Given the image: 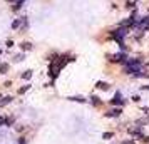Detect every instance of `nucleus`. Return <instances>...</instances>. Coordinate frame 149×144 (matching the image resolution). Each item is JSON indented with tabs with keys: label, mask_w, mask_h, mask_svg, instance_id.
Returning <instances> with one entry per match:
<instances>
[{
	"label": "nucleus",
	"mask_w": 149,
	"mask_h": 144,
	"mask_svg": "<svg viewBox=\"0 0 149 144\" xmlns=\"http://www.w3.org/2000/svg\"><path fill=\"white\" fill-rule=\"evenodd\" d=\"M121 114H122V109L119 107V109H111V111H107L104 116H106V117H119Z\"/></svg>",
	"instance_id": "1"
},
{
	"label": "nucleus",
	"mask_w": 149,
	"mask_h": 144,
	"mask_svg": "<svg viewBox=\"0 0 149 144\" xmlns=\"http://www.w3.org/2000/svg\"><path fill=\"white\" fill-rule=\"evenodd\" d=\"M111 104H114V106H121V104H124V101H122V97H121V94H119V92H116V96L112 97Z\"/></svg>",
	"instance_id": "2"
},
{
	"label": "nucleus",
	"mask_w": 149,
	"mask_h": 144,
	"mask_svg": "<svg viewBox=\"0 0 149 144\" xmlns=\"http://www.w3.org/2000/svg\"><path fill=\"white\" fill-rule=\"evenodd\" d=\"M95 87H97V89H101V91H107V89H109V82H104V80H99V82H97V84H95Z\"/></svg>",
	"instance_id": "3"
},
{
	"label": "nucleus",
	"mask_w": 149,
	"mask_h": 144,
	"mask_svg": "<svg viewBox=\"0 0 149 144\" xmlns=\"http://www.w3.org/2000/svg\"><path fill=\"white\" fill-rule=\"evenodd\" d=\"M69 101H72V102H81V104H84L85 102V99L82 96H72V97H67Z\"/></svg>",
	"instance_id": "4"
},
{
	"label": "nucleus",
	"mask_w": 149,
	"mask_h": 144,
	"mask_svg": "<svg viewBox=\"0 0 149 144\" xmlns=\"http://www.w3.org/2000/svg\"><path fill=\"white\" fill-rule=\"evenodd\" d=\"M112 60H114V62H126V55H124V54H116Z\"/></svg>",
	"instance_id": "5"
},
{
	"label": "nucleus",
	"mask_w": 149,
	"mask_h": 144,
	"mask_svg": "<svg viewBox=\"0 0 149 144\" xmlns=\"http://www.w3.org/2000/svg\"><path fill=\"white\" fill-rule=\"evenodd\" d=\"M10 102H12V96H7V97H3V99L0 101V107L7 106V104H10Z\"/></svg>",
	"instance_id": "6"
},
{
	"label": "nucleus",
	"mask_w": 149,
	"mask_h": 144,
	"mask_svg": "<svg viewBox=\"0 0 149 144\" xmlns=\"http://www.w3.org/2000/svg\"><path fill=\"white\" fill-rule=\"evenodd\" d=\"M24 3H25V0H17V3L12 7V10H14V12H17L19 9H22V5H24Z\"/></svg>",
	"instance_id": "7"
},
{
	"label": "nucleus",
	"mask_w": 149,
	"mask_h": 144,
	"mask_svg": "<svg viewBox=\"0 0 149 144\" xmlns=\"http://www.w3.org/2000/svg\"><path fill=\"white\" fill-rule=\"evenodd\" d=\"M20 49H22L24 52H25V50H30V49H32V44H30V42H22V44H20Z\"/></svg>",
	"instance_id": "8"
},
{
	"label": "nucleus",
	"mask_w": 149,
	"mask_h": 144,
	"mask_svg": "<svg viewBox=\"0 0 149 144\" xmlns=\"http://www.w3.org/2000/svg\"><path fill=\"white\" fill-rule=\"evenodd\" d=\"M9 70V64H0V74H7Z\"/></svg>",
	"instance_id": "9"
},
{
	"label": "nucleus",
	"mask_w": 149,
	"mask_h": 144,
	"mask_svg": "<svg viewBox=\"0 0 149 144\" xmlns=\"http://www.w3.org/2000/svg\"><path fill=\"white\" fill-rule=\"evenodd\" d=\"M20 24H22V19L14 20V22H12V29H19V27H20Z\"/></svg>",
	"instance_id": "10"
},
{
	"label": "nucleus",
	"mask_w": 149,
	"mask_h": 144,
	"mask_svg": "<svg viewBox=\"0 0 149 144\" xmlns=\"http://www.w3.org/2000/svg\"><path fill=\"white\" fill-rule=\"evenodd\" d=\"M91 102H92L94 106H101V101H99V97H97V96H92V97H91Z\"/></svg>",
	"instance_id": "11"
},
{
	"label": "nucleus",
	"mask_w": 149,
	"mask_h": 144,
	"mask_svg": "<svg viewBox=\"0 0 149 144\" xmlns=\"http://www.w3.org/2000/svg\"><path fill=\"white\" fill-rule=\"evenodd\" d=\"M32 77V70H25L24 74H22V79H25V80H28Z\"/></svg>",
	"instance_id": "12"
},
{
	"label": "nucleus",
	"mask_w": 149,
	"mask_h": 144,
	"mask_svg": "<svg viewBox=\"0 0 149 144\" xmlns=\"http://www.w3.org/2000/svg\"><path fill=\"white\" fill-rule=\"evenodd\" d=\"M28 89H30V84H27V86H24V87H20V89H19V94H24V92H27Z\"/></svg>",
	"instance_id": "13"
},
{
	"label": "nucleus",
	"mask_w": 149,
	"mask_h": 144,
	"mask_svg": "<svg viewBox=\"0 0 149 144\" xmlns=\"http://www.w3.org/2000/svg\"><path fill=\"white\" fill-rule=\"evenodd\" d=\"M112 136H114V132H104V134H102V139H106V141H107V139H111Z\"/></svg>",
	"instance_id": "14"
},
{
	"label": "nucleus",
	"mask_w": 149,
	"mask_h": 144,
	"mask_svg": "<svg viewBox=\"0 0 149 144\" xmlns=\"http://www.w3.org/2000/svg\"><path fill=\"white\" fill-rule=\"evenodd\" d=\"M5 122H7V117L0 116V126H5Z\"/></svg>",
	"instance_id": "15"
},
{
	"label": "nucleus",
	"mask_w": 149,
	"mask_h": 144,
	"mask_svg": "<svg viewBox=\"0 0 149 144\" xmlns=\"http://www.w3.org/2000/svg\"><path fill=\"white\" fill-rule=\"evenodd\" d=\"M132 101H134V102H139L141 97H139V96H132Z\"/></svg>",
	"instance_id": "16"
},
{
	"label": "nucleus",
	"mask_w": 149,
	"mask_h": 144,
	"mask_svg": "<svg viewBox=\"0 0 149 144\" xmlns=\"http://www.w3.org/2000/svg\"><path fill=\"white\" fill-rule=\"evenodd\" d=\"M121 144H134V141H132V139H129V141H122Z\"/></svg>",
	"instance_id": "17"
},
{
	"label": "nucleus",
	"mask_w": 149,
	"mask_h": 144,
	"mask_svg": "<svg viewBox=\"0 0 149 144\" xmlns=\"http://www.w3.org/2000/svg\"><path fill=\"white\" fill-rule=\"evenodd\" d=\"M142 141H144V143H149V136H146V137H142Z\"/></svg>",
	"instance_id": "18"
},
{
	"label": "nucleus",
	"mask_w": 149,
	"mask_h": 144,
	"mask_svg": "<svg viewBox=\"0 0 149 144\" xmlns=\"http://www.w3.org/2000/svg\"><path fill=\"white\" fill-rule=\"evenodd\" d=\"M141 89H142V91H146V89H148V91H149V86H142Z\"/></svg>",
	"instance_id": "19"
},
{
	"label": "nucleus",
	"mask_w": 149,
	"mask_h": 144,
	"mask_svg": "<svg viewBox=\"0 0 149 144\" xmlns=\"http://www.w3.org/2000/svg\"><path fill=\"white\" fill-rule=\"evenodd\" d=\"M7 2H15V0H7Z\"/></svg>",
	"instance_id": "20"
}]
</instances>
